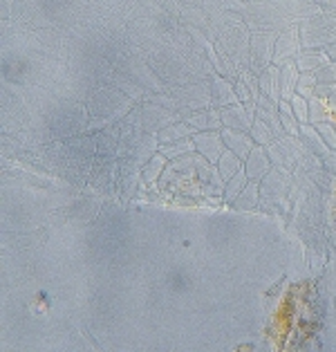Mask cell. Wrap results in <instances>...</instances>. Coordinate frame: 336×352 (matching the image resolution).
<instances>
[{
	"label": "cell",
	"mask_w": 336,
	"mask_h": 352,
	"mask_svg": "<svg viewBox=\"0 0 336 352\" xmlns=\"http://www.w3.org/2000/svg\"><path fill=\"white\" fill-rule=\"evenodd\" d=\"M305 144L300 142V137L294 135H285L280 140L271 142L267 146V153H269V160L273 166H282V168H289V170H296L300 160L305 155Z\"/></svg>",
	"instance_id": "obj_1"
},
{
	"label": "cell",
	"mask_w": 336,
	"mask_h": 352,
	"mask_svg": "<svg viewBox=\"0 0 336 352\" xmlns=\"http://www.w3.org/2000/svg\"><path fill=\"white\" fill-rule=\"evenodd\" d=\"M276 32H260L251 38V72L258 76L265 72V67L273 63V47H276Z\"/></svg>",
	"instance_id": "obj_2"
},
{
	"label": "cell",
	"mask_w": 336,
	"mask_h": 352,
	"mask_svg": "<svg viewBox=\"0 0 336 352\" xmlns=\"http://www.w3.org/2000/svg\"><path fill=\"white\" fill-rule=\"evenodd\" d=\"M294 184V170L271 166L269 173L260 179V197H287Z\"/></svg>",
	"instance_id": "obj_3"
},
{
	"label": "cell",
	"mask_w": 336,
	"mask_h": 352,
	"mask_svg": "<svg viewBox=\"0 0 336 352\" xmlns=\"http://www.w3.org/2000/svg\"><path fill=\"white\" fill-rule=\"evenodd\" d=\"M220 117L224 128H236V131L249 133V128L254 126L256 119V106H247L243 101H238V104L220 108Z\"/></svg>",
	"instance_id": "obj_4"
},
{
	"label": "cell",
	"mask_w": 336,
	"mask_h": 352,
	"mask_svg": "<svg viewBox=\"0 0 336 352\" xmlns=\"http://www.w3.org/2000/svg\"><path fill=\"white\" fill-rule=\"evenodd\" d=\"M298 34L303 47H327L336 38L323 19H309L303 23V28H298Z\"/></svg>",
	"instance_id": "obj_5"
},
{
	"label": "cell",
	"mask_w": 336,
	"mask_h": 352,
	"mask_svg": "<svg viewBox=\"0 0 336 352\" xmlns=\"http://www.w3.org/2000/svg\"><path fill=\"white\" fill-rule=\"evenodd\" d=\"M303 50L300 45V34L298 28H289L287 32H280L276 36V47H273V65H282L287 61H294L298 52Z\"/></svg>",
	"instance_id": "obj_6"
},
{
	"label": "cell",
	"mask_w": 336,
	"mask_h": 352,
	"mask_svg": "<svg viewBox=\"0 0 336 352\" xmlns=\"http://www.w3.org/2000/svg\"><path fill=\"white\" fill-rule=\"evenodd\" d=\"M193 142H195V151L209 162V164H215L222 153L227 151L222 140V133L220 131H202V133H195L193 135Z\"/></svg>",
	"instance_id": "obj_7"
},
{
	"label": "cell",
	"mask_w": 336,
	"mask_h": 352,
	"mask_svg": "<svg viewBox=\"0 0 336 352\" xmlns=\"http://www.w3.org/2000/svg\"><path fill=\"white\" fill-rule=\"evenodd\" d=\"M256 117H260L262 122L271 128V133L276 140H280V137H285V128H282L280 124V113H278V104H273V101L269 97H265V94H260L256 101Z\"/></svg>",
	"instance_id": "obj_8"
},
{
	"label": "cell",
	"mask_w": 336,
	"mask_h": 352,
	"mask_svg": "<svg viewBox=\"0 0 336 352\" xmlns=\"http://www.w3.org/2000/svg\"><path fill=\"white\" fill-rule=\"evenodd\" d=\"M271 160H269V153H267L265 146H254V151L249 153L247 160H245V170H247V177L251 182H260V179L269 173L271 168Z\"/></svg>",
	"instance_id": "obj_9"
},
{
	"label": "cell",
	"mask_w": 336,
	"mask_h": 352,
	"mask_svg": "<svg viewBox=\"0 0 336 352\" xmlns=\"http://www.w3.org/2000/svg\"><path fill=\"white\" fill-rule=\"evenodd\" d=\"M222 140H224V146L231 151V153H236V155L240 160H247L249 153L254 151V146L256 142L251 140V135L245 133V131H236V128H222Z\"/></svg>",
	"instance_id": "obj_10"
},
{
	"label": "cell",
	"mask_w": 336,
	"mask_h": 352,
	"mask_svg": "<svg viewBox=\"0 0 336 352\" xmlns=\"http://www.w3.org/2000/svg\"><path fill=\"white\" fill-rule=\"evenodd\" d=\"M298 72H316L318 67L330 63V54L325 47H303L294 58Z\"/></svg>",
	"instance_id": "obj_11"
},
{
	"label": "cell",
	"mask_w": 336,
	"mask_h": 352,
	"mask_svg": "<svg viewBox=\"0 0 336 352\" xmlns=\"http://www.w3.org/2000/svg\"><path fill=\"white\" fill-rule=\"evenodd\" d=\"M258 83H260V94L269 97L273 104H280V67L269 65L265 67L262 74H258Z\"/></svg>",
	"instance_id": "obj_12"
},
{
	"label": "cell",
	"mask_w": 336,
	"mask_h": 352,
	"mask_svg": "<svg viewBox=\"0 0 336 352\" xmlns=\"http://www.w3.org/2000/svg\"><path fill=\"white\" fill-rule=\"evenodd\" d=\"M186 122L195 128V133L202 131H222V117H220V108H206L200 113H193L191 117H186Z\"/></svg>",
	"instance_id": "obj_13"
},
{
	"label": "cell",
	"mask_w": 336,
	"mask_h": 352,
	"mask_svg": "<svg viewBox=\"0 0 336 352\" xmlns=\"http://www.w3.org/2000/svg\"><path fill=\"white\" fill-rule=\"evenodd\" d=\"M298 137H300V142L305 144V148L312 151L314 155H318L321 160L330 153V146L325 144V140L321 137V133H318V128L314 124H300Z\"/></svg>",
	"instance_id": "obj_14"
},
{
	"label": "cell",
	"mask_w": 336,
	"mask_h": 352,
	"mask_svg": "<svg viewBox=\"0 0 336 352\" xmlns=\"http://www.w3.org/2000/svg\"><path fill=\"white\" fill-rule=\"evenodd\" d=\"M236 94H238V101H243L247 106H256L258 97H260V83H258V76L251 74H243L240 79L234 83Z\"/></svg>",
	"instance_id": "obj_15"
},
{
	"label": "cell",
	"mask_w": 336,
	"mask_h": 352,
	"mask_svg": "<svg viewBox=\"0 0 336 352\" xmlns=\"http://www.w3.org/2000/svg\"><path fill=\"white\" fill-rule=\"evenodd\" d=\"M211 101L215 108L238 104V94H236L234 83H229L227 79H222V76H215L211 83Z\"/></svg>",
	"instance_id": "obj_16"
},
{
	"label": "cell",
	"mask_w": 336,
	"mask_h": 352,
	"mask_svg": "<svg viewBox=\"0 0 336 352\" xmlns=\"http://www.w3.org/2000/svg\"><path fill=\"white\" fill-rule=\"evenodd\" d=\"M193 135H195V128L188 122L168 124V126H164L161 131L157 133V144L166 146V144H173L177 140H186V137H193Z\"/></svg>",
	"instance_id": "obj_17"
},
{
	"label": "cell",
	"mask_w": 336,
	"mask_h": 352,
	"mask_svg": "<svg viewBox=\"0 0 336 352\" xmlns=\"http://www.w3.org/2000/svg\"><path fill=\"white\" fill-rule=\"evenodd\" d=\"M298 67L296 61H287L280 65V99L289 101L296 94V83H298Z\"/></svg>",
	"instance_id": "obj_18"
},
{
	"label": "cell",
	"mask_w": 336,
	"mask_h": 352,
	"mask_svg": "<svg viewBox=\"0 0 336 352\" xmlns=\"http://www.w3.org/2000/svg\"><path fill=\"white\" fill-rule=\"evenodd\" d=\"M258 207H260V182H251V179H249V184L243 188V193L234 200V209L254 211Z\"/></svg>",
	"instance_id": "obj_19"
},
{
	"label": "cell",
	"mask_w": 336,
	"mask_h": 352,
	"mask_svg": "<svg viewBox=\"0 0 336 352\" xmlns=\"http://www.w3.org/2000/svg\"><path fill=\"white\" fill-rule=\"evenodd\" d=\"M321 122H336V117L332 113L330 104H327V97H318L314 94L309 99V124H321Z\"/></svg>",
	"instance_id": "obj_20"
},
{
	"label": "cell",
	"mask_w": 336,
	"mask_h": 352,
	"mask_svg": "<svg viewBox=\"0 0 336 352\" xmlns=\"http://www.w3.org/2000/svg\"><path fill=\"white\" fill-rule=\"evenodd\" d=\"M195 151V142L193 137H186V140H177L173 144H166V146H159V153L164 157H166L168 162L173 160H182L186 155H191V153Z\"/></svg>",
	"instance_id": "obj_21"
},
{
	"label": "cell",
	"mask_w": 336,
	"mask_h": 352,
	"mask_svg": "<svg viewBox=\"0 0 336 352\" xmlns=\"http://www.w3.org/2000/svg\"><path fill=\"white\" fill-rule=\"evenodd\" d=\"M215 166H218V173H220V177L227 182L229 177H234L238 170H243L245 168V162L240 160L236 153H231L229 148L222 153V157L215 162Z\"/></svg>",
	"instance_id": "obj_22"
},
{
	"label": "cell",
	"mask_w": 336,
	"mask_h": 352,
	"mask_svg": "<svg viewBox=\"0 0 336 352\" xmlns=\"http://www.w3.org/2000/svg\"><path fill=\"white\" fill-rule=\"evenodd\" d=\"M249 184V177H247V170H238L234 177H229L227 182H224V202L234 204L236 197L243 193V188Z\"/></svg>",
	"instance_id": "obj_23"
},
{
	"label": "cell",
	"mask_w": 336,
	"mask_h": 352,
	"mask_svg": "<svg viewBox=\"0 0 336 352\" xmlns=\"http://www.w3.org/2000/svg\"><path fill=\"white\" fill-rule=\"evenodd\" d=\"M278 113H280V124H282V128H285V133H287V135H294V137H298V131H300V122L296 119V115H294V108H291L289 101L280 99V104H278Z\"/></svg>",
	"instance_id": "obj_24"
},
{
	"label": "cell",
	"mask_w": 336,
	"mask_h": 352,
	"mask_svg": "<svg viewBox=\"0 0 336 352\" xmlns=\"http://www.w3.org/2000/svg\"><path fill=\"white\" fill-rule=\"evenodd\" d=\"M249 135H251V140L258 144V146H269L271 142H276V137H273V133H271V128L267 126L260 117H256L254 119V126L249 128Z\"/></svg>",
	"instance_id": "obj_25"
},
{
	"label": "cell",
	"mask_w": 336,
	"mask_h": 352,
	"mask_svg": "<svg viewBox=\"0 0 336 352\" xmlns=\"http://www.w3.org/2000/svg\"><path fill=\"white\" fill-rule=\"evenodd\" d=\"M166 157L161 155V153H155V155H150V160H148V164L144 166V170H142V175H144V179L146 182H155L159 175H161V170L166 168Z\"/></svg>",
	"instance_id": "obj_26"
},
{
	"label": "cell",
	"mask_w": 336,
	"mask_h": 352,
	"mask_svg": "<svg viewBox=\"0 0 336 352\" xmlns=\"http://www.w3.org/2000/svg\"><path fill=\"white\" fill-rule=\"evenodd\" d=\"M316 85L318 81L314 72H300L298 83H296V94H300V97H305V99H312L316 92Z\"/></svg>",
	"instance_id": "obj_27"
},
{
	"label": "cell",
	"mask_w": 336,
	"mask_h": 352,
	"mask_svg": "<svg viewBox=\"0 0 336 352\" xmlns=\"http://www.w3.org/2000/svg\"><path fill=\"white\" fill-rule=\"evenodd\" d=\"M291 108H294V115L300 124H309V99L300 97V94H294V97L289 99Z\"/></svg>",
	"instance_id": "obj_28"
},
{
	"label": "cell",
	"mask_w": 336,
	"mask_h": 352,
	"mask_svg": "<svg viewBox=\"0 0 336 352\" xmlns=\"http://www.w3.org/2000/svg\"><path fill=\"white\" fill-rule=\"evenodd\" d=\"M314 76H316V81H318V83L336 85V63H334V61L325 63L323 67H318V70L314 72Z\"/></svg>",
	"instance_id": "obj_29"
},
{
	"label": "cell",
	"mask_w": 336,
	"mask_h": 352,
	"mask_svg": "<svg viewBox=\"0 0 336 352\" xmlns=\"http://www.w3.org/2000/svg\"><path fill=\"white\" fill-rule=\"evenodd\" d=\"M318 133L325 140V144L330 146V151H336V128H334V122H321L316 124Z\"/></svg>",
	"instance_id": "obj_30"
},
{
	"label": "cell",
	"mask_w": 336,
	"mask_h": 352,
	"mask_svg": "<svg viewBox=\"0 0 336 352\" xmlns=\"http://www.w3.org/2000/svg\"><path fill=\"white\" fill-rule=\"evenodd\" d=\"M323 166H325L327 173L336 177V151H330V153H327V155L323 157Z\"/></svg>",
	"instance_id": "obj_31"
},
{
	"label": "cell",
	"mask_w": 336,
	"mask_h": 352,
	"mask_svg": "<svg viewBox=\"0 0 336 352\" xmlns=\"http://www.w3.org/2000/svg\"><path fill=\"white\" fill-rule=\"evenodd\" d=\"M325 25H327V28H330L332 30V34H334V36H336V12H332V14H327L325 16Z\"/></svg>",
	"instance_id": "obj_32"
},
{
	"label": "cell",
	"mask_w": 336,
	"mask_h": 352,
	"mask_svg": "<svg viewBox=\"0 0 336 352\" xmlns=\"http://www.w3.org/2000/svg\"><path fill=\"white\" fill-rule=\"evenodd\" d=\"M325 50H327V54H330V61H334V63H336V38H334V41L330 43V45L325 47Z\"/></svg>",
	"instance_id": "obj_33"
},
{
	"label": "cell",
	"mask_w": 336,
	"mask_h": 352,
	"mask_svg": "<svg viewBox=\"0 0 336 352\" xmlns=\"http://www.w3.org/2000/svg\"><path fill=\"white\" fill-rule=\"evenodd\" d=\"M334 128H336V122H334Z\"/></svg>",
	"instance_id": "obj_34"
}]
</instances>
